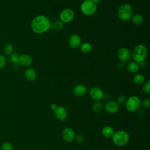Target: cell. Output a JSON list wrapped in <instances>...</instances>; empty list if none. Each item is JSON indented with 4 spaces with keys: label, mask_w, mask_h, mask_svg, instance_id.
<instances>
[{
    "label": "cell",
    "mask_w": 150,
    "mask_h": 150,
    "mask_svg": "<svg viewBox=\"0 0 150 150\" xmlns=\"http://www.w3.org/2000/svg\"><path fill=\"white\" fill-rule=\"evenodd\" d=\"M51 22L45 15H40L35 16L30 23L32 30L36 34H42L50 29Z\"/></svg>",
    "instance_id": "cell-1"
},
{
    "label": "cell",
    "mask_w": 150,
    "mask_h": 150,
    "mask_svg": "<svg viewBox=\"0 0 150 150\" xmlns=\"http://www.w3.org/2000/svg\"><path fill=\"white\" fill-rule=\"evenodd\" d=\"M112 142L118 146H123L129 141V135L128 133L124 130H119L114 132L111 137Z\"/></svg>",
    "instance_id": "cell-2"
},
{
    "label": "cell",
    "mask_w": 150,
    "mask_h": 150,
    "mask_svg": "<svg viewBox=\"0 0 150 150\" xmlns=\"http://www.w3.org/2000/svg\"><path fill=\"white\" fill-rule=\"evenodd\" d=\"M148 53L147 49L144 45H138L136 46L132 50L131 57L134 62L140 63L143 62L146 57Z\"/></svg>",
    "instance_id": "cell-3"
},
{
    "label": "cell",
    "mask_w": 150,
    "mask_h": 150,
    "mask_svg": "<svg viewBox=\"0 0 150 150\" xmlns=\"http://www.w3.org/2000/svg\"><path fill=\"white\" fill-rule=\"evenodd\" d=\"M118 16L122 21H129L132 16V8L130 4L125 3L121 5L117 11Z\"/></svg>",
    "instance_id": "cell-4"
},
{
    "label": "cell",
    "mask_w": 150,
    "mask_h": 150,
    "mask_svg": "<svg viewBox=\"0 0 150 150\" xmlns=\"http://www.w3.org/2000/svg\"><path fill=\"white\" fill-rule=\"evenodd\" d=\"M141 105V99L136 96H132L126 100L125 106L129 112H134L138 110Z\"/></svg>",
    "instance_id": "cell-5"
},
{
    "label": "cell",
    "mask_w": 150,
    "mask_h": 150,
    "mask_svg": "<svg viewBox=\"0 0 150 150\" xmlns=\"http://www.w3.org/2000/svg\"><path fill=\"white\" fill-rule=\"evenodd\" d=\"M97 9V4L90 0L84 1L80 6V10L81 12L87 16L94 15L96 12Z\"/></svg>",
    "instance_id": "cell-6"
},
{
    "label": "cell",
    "mask_w": 150,
    "mask_h": 150,
    "mask_svg": "<svg viewBox=\"0 0 150 150\" xmlns=\"http://www.w3.org/2000/svg\"><path fill=\"white\" fill-rule=\"evenodd\" d=\"M74 18V11L69 8L64 9L61 11L59 14L60 21H62L63 23H69L71 22Z\"/></svg>",
    "instance_id": "cell-7"
},
{
    "label": "cell",
    "mask_w": 150,
    "mask_h": 150,
    "mask_svg": "<svg viewBox=\"0 0 150 150\" xmlns=\"http://www.w3.org/2000/svg\"><path fill=\"white\" fill-rule=\"evenodd\" d=\"M117 57L122 63H127L131 59L130 50L124 47H120L117 51Z\"/></svg>",
    "instance_id": "cell-8"
},
{
    "label": "cell",
    "mask_w": 150,
    "mask_h": 150,
    "mask_svg": "<svg viewBox=\"0 0 150 150\" xmlns=\"http://www.w3.org/2000/svg\"><path fill=\"white\" fill-rule=\"evenodd\" d=\"M62 137L66 142H71L74 140L76 134L73 129L70 128H64L62 132Z\"/></svg>",
    "instance_id": "cell-9"
},
{
    "label": "cell",
    "mask_w": 150,
    "mask_h": 150,
    "mask_svg": "<svg viewBox=\"0 0 150 150\" xmlns=\"http://www.w3.org/2000/svg\"><path fill=\"white\" fill-rule=\"evenodd\" d=\"M103 91L97 87H93L90 91V96L94 101H100L104 97Z\"/></svg>",
    "instance_id": "cell-10"
},
{
    "label": "cell",
    "mask_w": 150,
    "mask_h": 150,
    "mask_svg": "<svg viewBox=\"0 0 150 150\" xmlns=\"http://www.w3.org/2000/svg\"><path fill=\"white\" fill-rule=\"evenodd\" d=\"M104 108L105 111L110 114H115L119 110V105L116 101L110 100L105 104Z\"/></svg>",
    "instance_id": "cell-11"
},
{
    "label": "cell",
    "mask_w": 150,
    "mask_h": 150,
    "mask_svg": "<svg viewBox=\"0 0 150 150\" xmlns=\"http://www.w3.org/2000/svg\"><path fill=\"white\" fill-rule=\"evenodd\" d=\"M56 118L60 121H63L67 118V112L66 108L63 106H57V108L54 111Z\"/></svg>",
    "instance_id": "cell-12"
},
{
    "label": "cell",
    "mask_w": 150,
    "mask_h": 150,
    "mask_svg": "<svg viewBox=\"0 0 150 150\" xmlns=\"http://www.w3.org/2000/svg\"><path fill=\"white\" fill-rule=\"evenodd\" d=\"M69 45L73 49H78L81 45L80 37L76 34L71 35L69 39Z\"/></svg>",
    "instance_id": "cell-13"
},
{
    "label": "cell",
    "mask_w": 150,
    "mask_h": 150,
    "mask_svg": "<svg viewBox=\"0 0 150 150\" xmlns=\"http://www.w3.org/2000/svg\"><path fill=\"white\" fill-rule=\"evenodd\" d=\"M33 62L32 57L27 54H23L19 56L18 64L23 66H29Z\"/></svg>",
    "instance_id": "cell-14"
},
{
    "label": "cell",
    "mask_w": 150,
    "mask_h": 150,
    "mask_svg": "<svg viewBox=\"0 0 150 150\" xmlns=\"http://www.w3.org/2000/svg\"><path fill=\"white\" fill-rule=\"evenodd\" d=\"M87 93V88L83 84H78L73 89V93L76 97H82Z\"/></svg>",
    "instance_id": "cell-15"
},
{
    "label": "cell",
    "mask_w": 150,
    "mask_h": 150,
    "mask_svg": "<svg viewBox=\"0 0 150 150\" xmlns=\"http://www.w3.org/2000/svg\"><path fill=\"white\" fill-rule=\"evenodd\" d=\"M24 76L26 80L29 81H33L36 79L37 74L34 69L32 67H28L25 71Z\"/></svg>",
    "instance_id": "cell-16"
},
{
    "label": "cell",
    "mask_w": 150,
    "mask_h": 150,
    "mask_svg": "<svg viewBox=\"0 0 150 150\" xmlns=\"http://www.w3.org/2000/svg\"><path fill=\"white\" fill-rule=\"evenodd\" d=\"M114 133V130L113 128L110 125H106L102 128L101 134L105 138H111L113 134Z\"/></svg>",
    "instance_id": "cell-17"
},
{
    "label": "cell",
    "mask_w": 150,
    "mask_h": 150,
    "mask_svg": "<svg viewBox=\"0 0 150 150\" xmlns=\"http://www.w3.org/2000/svg\"><path fill=\"white\" fill-rule=\"evenodd\" d=\"M127 70L131 73H137L139 68V64L135 62H129L126 66Z\"/></svg>",
    "instance_id": "cell-18"
},
{
    "label": "cell",
    "mask_w": 150,
    "mask_h": 150,
    "mask_svg": "<svg viewBox=\"0 0 150 150\" xmlns=\"http://www.w3.org/2000/svg\"><path fill=\"white\" fill-rule=\"evenodd\" d=\"M131 21L133 24L135 25H141L144 21V18L142 15L140 14H136L131 17Z\"/></svg>",
    "instance_id": "cell-19"
},
{
    "label": "cell",
    "mask_w": 150,
    "mask_h": 150,
    "mask_svg": "<svg viewBox=\"0 0 150 150\" xmlns=\"http://www.w3.org/2000/svg\"><path fill=\"white\" fill-rule=\"evenodd\" d=\"M14 52V46L12 43H7L4 47V53L5 56H9Z\"/></svg>",
    "instance_id": "cell-20"
},
{
    "label": "cell",
    "mask_w": 150,
    "mask_h": 150,
    "mask_svg": "<svg viewBox=\"0 0 150 150\" xmlns=\"http://www.w3.org/2000/svg\"><path fill=\"white\" fill-rule=\"evenodd\" d=\"M133 81L136 85L140 86L144 83L145 77L141 74H137L134 76L133 78Z\"/></svg>",
    "instance_id": "cell-21"
},
{
    "label": "cell",
    "mask_w": 150,
    "mask_h": 150,
    "mask_svg": "<svg viewBox=\"0 0 150 150\" xmlns=\"http://www.w3.org/2000/svg\"><path fill=\"white\" fill-rule=\"evenodd\" d=\"M80 48L81 51L83 53H88L89 52H91V50L92 49V46L90 45V43H89L88 42H85L81 45V46H80Z\"/></svg>",
    "instance_id": "cell-22"
},
{
    "label": "cell",
    "mask_w": 150,
    "mask_h": 150,
    "mask_svg": "<svg viewBox=\"0 0 150 150\" xmlns=\"http://www.w3.org/2000/svg\"><path fill=\"white\" fill-rule=\"evenodd\" d=\"M63 26H64L63 23L62 21H60V20H59V21H56L55 22H54L53 23H51L50 28L53 29L54 30L59 31L63 29Z\"/></svg>",
    "instance_id": "cell-23"
},
{
    "label": "cell",
    "mask_w": 150,
    "mask_h": 150,
    "mask_svg": "<svg viewBox=\"0 0 150 150\" xmlns=\"http://www.w3.org/2000/svg\"><path fill=\"white\" fill-rule=\"evenodd\" d=\"M103 108V105L100 101H96L92 105V110L95 112H100Z\"/></svg>",
    "instance_id": "cell-24"
},
{
    "label": "cell",
    "mask_w": 150,
    "mask_h": 150,
    "mask_svg": "<svg viewBox=\"0 0 150 150\" xmlns=\"http://www.w3.org/2000/svg\"><path fill=\"white\" fill-rule=\"evenodd\" d=\"M19 56L17 53L13 52L12 54H11L9 56V60L11 63H12L13 64H18L19 59Z\"/></svg>",
    "instance_id": "cell-25"
},
{
    "label": "cell",
    "mask_w": 150,
    "mask_h": 150,
    "mask_svg": "<svg viewBox=\"0 0 150 150\" xmlns=\"http://www.w3.org/2000/svg\"><path fill=\"white\" fill-rule=\"evenodd\" d=\"M142 92L146 94H150V81L147 80L146 82H144L142 87Z\"/></svg>",
    "instance_id": "cell-26"
},
{
    "label": "cell",
    "mask_w": 150,
    "mask_h": 150,
    "mask_svg": "<svg viewBox=\"0 0 150 150\" xmlns=\"http://www.w3.org/2000/svg\"><path fill=\"white\" fill-rule=\"evenodd\" d=\"M7 59L6 56L2 54H0V69H3L6 64Z\"/></svg>",
    "instance_id": "cell-27"
},
{
    "label": "cell",
    "mask_w": 150,
    "mask_h": 150,
    "mask_svg": "<svg viewBox=\"0 0 150 150\" xmlns=\"http://www.w3.org/2000/svg\"><path fill=\"white\" fill-rule=\"evenodd\" d=\"M126 100H127L126 97L124 95H120L117 97L116 102L119 105H123L125 103Z\"/></svg>",
    "instance_id": "cell-28"
},
{
    "label": "cell",
    "mask_w": 150,
    "mask_h": 150,
    "mask_svg": "<svg viewBox=\"0 0 150 150\" xmlns=\"http://www.w3.org/2000/svg\"><path fill=\"white\" fill-rule=\"evenodd\" d=\"M141 105L144 108H149L150 107V98L148 97L144 98L141 102Z\"/></svg>",
    "instance_id": "cell-29"
},
{
    "label": "cell",
    "mask_w": 150,
    "mask_h": 150,
    "mask_svg": "<svg viewBox=\"0 0 150 150\" xmlns=\"http://www.w3.org/2000/svg\"><path fill=\"white\" fill-rule=\"evenodd\" d=\"M2 150H13V146L9 142H5L2 145Z\"/></svg>",
    "instance_id": "cell-30"
},
{
    "label": "cell",
    "mask_w": 150,
    "mask_h": 150,
    "mask_svg": "<svg viewBox=\"0 0 150 150\" xmlns=\"http://www.w3.org/2000/svg\"><path fill=\"white\" fill-rule=\"evenodd\" d=\"M74 139L76 141V142L80 144L84 141V138L82 135H76Z\"/></svg>",
    "instance_id": "cell-31"
},
{
    "label": "cell",
    "mask_w": 150,
    "mask_h": 150,
    "mask_svg": "<svg viewBox=\"0 0 150 150\" xmlns=\"http://www.w3.org/2000/svg\"><path fill=\"white\" fill-rule=\"evenodd\" d=\"M124 67V65L122 63H119L117 65V69L118 70H122Z\"/></svg>",
    "instance_id": "cell-32"
},
{
    "label": "cell",
    "mask_w": 150,
    "mask_h": 150,
    "mask_svg": "<svg viewBox=\"0 0 150 150\" xmlns=\"http://www.w3.org/2000/svg\"><path fill=\"white\" fill-rule=\"evenodd\" d=\"M57 105L56 104H55V103H53V104H52L50 105V108H51L52 110H53V111H54V110L57 108Z\"/></svg>",
    "instance_id": "cell-33"
},
{
    "label": "cell",
    "mask_w": 150,
    "mask_h": 150,
    "mask_svg": "<svg viewBox=\"0 0 150 150\" xmlns=\"http://www.w3.org/2000/svg\"><path fill=\"white\" fill-rule=\"evenodd\" d=\"M91 1H92V2H93L94 3H95V4H98V3H99L100 2V1L101 0H90Z\"/></svg>",
    "instance_id": "cell-34"
}]
</instances>
